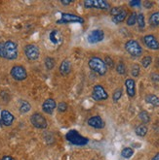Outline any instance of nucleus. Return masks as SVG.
Masks as SVG:
<instances>
[{
    "label": "nucleus",
    "mask_w": 159,
    "mask_h": 160,
    "mask_svg": "<svg viewBox=\"0 0 159 160\" xmlns=\"http://www.w3.org/2000/svg\"><path fill=\"white\" fill-rule=\"evenodd\" d=\"M18 45L11 40L3 42V54L2 58L8 60H15L18 58Z\"/></svg>",
    "instance_id": "obj_1"
},
{
    "label": "nucleus",
    "mask_w": 159,
    "mask_h": 160,
    "mask_svg": "<svg viewBox=\"0 0 159 160\" xmlns=\"http://www.w3.org/2000/svg\"><path fill=\"white\" fill-rule=\"evenodd\" d=\"M88 66L93 72L97 73L100 76H104L107 71V67L105 61L98 56H92L88 61Z\"/></svg>",
    "instance_id": "obj_2"
},
{
    "label": "nucleus",
    "mask_w": 159,
    "mask_h": 160,
    "mask_svg": "<svg viewBox=\"0 0 159 160\" xmlns=\"http://www.w3.org/2000/svg\"><path fill=\"white\" fill-rule=\"evenodd\" d=\"M65 139L74 146H85L88 144V138L82 136L76 130H69L65 135Z\"/></svg>",
    "instance_id": "obj_3"
},
{
    "label": "nucleus",
    "mask_w": 159,
    "mask_h": 160,
    "mask_svg": "<svg viewBox=\"0 0 159 160\" xmlns=\"http://www.w3.org/2000/svg\"><path fill=\"white\" fill-rule=\"evenodd\" d=\"M125 51L133 58H140L143 54V48L136 40H128L124 45Z\"/></svg>",
    "instance_id": "obj_4"
},
{
    "label": "nucleus",
    "mask_w": 159,
    "mask_h": 160,
    "mask_svg": "<svg viewBox=\"0 0 159 160\" xmlns=\"http://www.w3.org/2000/svg\"><path fill=\"white\" fill-rule=\"evenodd\" d=\"M84 18L78 15L72 13H62L60 20L57 21L58 24H68V23H83Z\"/></svg>",
    "instance_id": "obj_5"
},
{
    "label": "nucleus",
    "mask_w": 159,
    "mask_h": 160,
    "mask_svg": "<svg viewBox=\"0 0 159 160\" xmlns=\"http://www.w3.org/2000/svg\"><path fill=\"white\" fill-rule=\"evenodd\" d=\"M86 9H98V10H108L110 5L105 0H86L83 2Z\"/></svg>",
    "instance_id": "obj_6"
},
{
    "label": "nucleus",
    "mask_w": 159,
    "mask_h": 160,
    "mask_svg": "<svg viewBox=\"0 0 159 160\" xmlns=\"http://www.w3.org/2000/svg\"><path fill=\"white\" fill-rule=\"evenodd\" d=\"M25 54L26 56V58L31 61H35L39 58L40 56V50L39 48L34 44H29L25 47L24 49Z\"/></svg>",
    "instance_id": "obj_7"
},
{
    "label": "nucleus",
    "mask_w": 159,
    "mask_h": 160,
    "mask_svg": "<svg viewBox=\"0 0 159 160\" xmlns=\"http://www.w3.org/2000/svg\"><path fill=\"white\" fill-rule=\"evenodd\" d=\"M10 74H11V77L15 81H18V82L25 81L27 78L26 69L24 66H22V65H15V66H13L11 68Z\"/></svg>",
    "instance_id": "obj_8"
},
{
    "label": "nucleus",
    "mask_w": 159,
    "mask_h": 160,
    "mask_svg": "<svg viewBox=\"0 0 159 160\" xmlns=\"http://www.w3.org/2000/svg\"><path fill=\"white\" fill-rule=\"evenodd\" d=\"M30 122L31 124L37 128V129H45L48 126V121L40 112H34L30 117Z\"/></svg>",
    "instance_id": "obj_9"
},
{
    "label": "nucleus",
    "mask_w": 159,
    "mask_h": 160,
    "mask_svg": "<svg viewBox=\"0 0 159 160\" xmlns=\"http://www.w3.org/2000/svg\"><path fill=\"white\" fill-rule=\"evenodd\" d=\"M92 98L95 101H104L108 98V94L104 87L101 84H96L92 90Z\"/></svg>",
    "instance_id": "obj_10"
},
{
    "label": "nucleus",
    "mask_w": 159,
    "mask_h": 160,
    "mask_svg": "<svg viewBox=\"0 0 159 160\" xmlns=\"http://www.w3.org/2000/svg\"><path fill=\"white\" fill-rule=\"evenodd\" d=\"M143 42L145 46L149 50H152V51L159 50V41L156 39V37L154 35H151V34L145 35L143 38Z\"/></svg>",
    "instance_id": "obj_11"
},
{
    "label": "nucleus",
    "mask_w": 159,
    "mask_h": 160,
    "mask_svg": "<svg viewBox=\"0 0 159 160\" xmlns=\"http://www.w3.org/2000/svg\"><path fill=\"white\" fill-rule=\"evenodd\" d=\"M105 39V32L101 29H94L92 30L88 37H87V41L90 44H97L101 42Z\"/></svg>",
    "instance_id": "obj_12"
},
{
    "label": "nucleus",
    "mask_w": 159,
    "mask_h": 160,
    "mask_svg": "<svg viewBox=\"0 0 159 160\" xmlns=\"http://www.w3.org/2000/svg\"><path fill=\"white\" fill-rule=\"evenodd\" d=\"M87 124L95 129H102L105 127V121L100 116H94L88 118L87 120Z\"/></svg>",
    "instance_id": "obj_13"
},
{
    "label": "nucleus",
    "mask_w": 159,
    "mask_h": 160,
    "mask_svg": "<svg viewBox=\"0 0 159 160\" xmlns=\"http://www.w3.org/2000/svg\"><path fill=\"white\" fill-rule=\"evenodd\" d=\"M56 108H57V104H56V101L53 98H48L42 104V111L48 115H52Z\"/></svg>",
    "instance_id": "obj_14"
},
{
    "label": "nucleus",
    "mask_w": 159,
    "mask_h": 160,
    "mask_svg": "<svg viewBox=\"0 0 159 160\" xmlns=\"http://www.w3.org/2000/svg\"><path fill=\"white\" fill-rule=\"evenodd\" d=\"M0 118H1L2 123L5 126H11L13 124V122L15 120V117L13 116V114H11L10 112L7 110H3L0 114Z\"/></svg>",
    "instance_id": "obj_15"
},
{
    "label": "nucleus",
    "mask_w": 159,
    "mask_h": 160,
    "mask_svg": "<svg viewBox=\"0 0 159 160\" xmlns=\"http://www.w3.org/2000/svg\"><path fill=\"white\" fill-rule=\"evenodd\" d=\"M59 72L62 76H68V75L71 72V62L69 59L65 58L62 61L60 67H59Z\"/></svg>",
    "instance_id": "obj_16"
},
{
    "label": "nucleus",
    "mask_w": 159,
    "mask_h": 160,
    "mask_svg": "<svg viewBox=\"0 0 159 160\" xmlns=\"http://www.w3.org/2000/svg\"><path fill=\"white\" fill-rule=\"evenodd\" d=\"M126 92L129 97H134L136 95V82L133 79H127L125 81Z\"/></svg>",
    "instance_id": "obj_17"
},
{
    "label": "nucleus",
    "mask_w": 159,
    "mask_h": 160,
    "mask_svg": "<svg viewBox=\"0 0 159 160\" xmlns=\"http://www.w3.org/2000/svg\"><path fill=\"white\" fill-rule=\"evenodd\" d=\"M49 39H50L51 43L54 44V45H60L62 43V41H63L62 35L59 32V30H57V29H54V30H52L50 32Z\"/></svg>",
    "instance_id": "obj_18"
},
{
    "label": "nucleus",
    "mask_w": 159,
    "mask_h": 160,
    "mask_svg": "<svg viewBox=\"0 0 159 160\" xmlns=\"http://www.w3.org/2000/svg\"><path fill=\"white\" fill-rule=\"evenodd\" d=\"M145 102L147 103V104L151 105L154 108L159 107V97L154 95V94H148V95L145 96Z\"/></svg>",
    "instance_id": "obj_19"
},
{
    "label": "nucleus",
    "mask_w": 159,
    "mask_h": 160,
    "mask_svg": "<svg viewBox=\"0 0 159 160\" xmlns=\"http://www.w3.org/2000/svg\"><path fill=\"white\" fill-rule=\"evenodd\" d=\"M31 110V105L30 104L29 101L26 100H21L19 102V111L22 114H26Z\"/></svg>",
    "instance_id": "obj_20"
},
{
    "label": "nucleus",
    "mask_w": 159,
    "mask_h": 160,
    "mask_svg": "<svg viewBox=\"0 0 159 160\" xmlns=\"http://www.w3.org/2000/svg\"><path fill=\"white\" fill-rule=\"evenodd\" d=\"M148 23L152 27L159 26V11L153 12L148 18Z\"/></svg>",
    "instance_id": "obj_21"
},
{
    "label": "nucleus",
    "mask_w": 159,
    "mask_h": 160,
    "mask_svg": "<svg viewBox=\"0 0 159 160\" xmlns=\"http://www.w3.org/2000/svg\"><path fill=\"white\" fill-rule=\"evenodd\" d=\"M127 18V11L123 10L120 14H118L115 17H112V22H113L115 24H119L121 22H123L125 21V18Z\"/></svg>",
    "instance_id": "obj_22"
},
{
    "label": "nucleus",
    "mask_w": 159,
    "mask_h": 160,
    "mask_svg": "<svg viewBox=\"0 0 159 160\" xmlns=\"http://www.w3.org/2000/svg\"><path fill=\"white\" fill-rule=\"evenodd\" d=\"M135 132L139 137H145L147 134V127L145 124H140L136 127Z\"/></svg>",
    "instance_id": "obj_23"
},
{
    "label": "nucleus",
    "mask_w": 159,
    "mask_h": 160,
    "mask_svg": "<svg viewBox=\"0 0 159 160\" xmlns=\"http://www.w3.org/2000/svg\"><path fill=\"white\" fill-rule=\"evenodd\" d=\"M44 64H45V67L47 68V70H52L55 65H56V60L54 58H51V56H47L44 60Z\"/></svg>",
    "instance_id": "obj_24"
},
{
    "label": "nucleus",
    "mask_w": 159,
    "mask_h": 160,
    "mask_svg": "<svg viewBox=\"0 0 159 160\" xmlns=\"http://www.w3.org/2000/svg\"><path fill=\"white\" fill-rule=\"evenodd\" d=\"M137 23H138V26L141 30L145 29V16L143 13H140L137 15Z\"/></svg>",
    "instance_id": "obj_25"
},
{
    "label": "nucleus",
    "mask_w": 159,
    "mask_h": 160,
    "mask_svg": "<svg viewBox=\"0 0 159 160\" xmlns=\"http://www.w3.org/2000/svg\"><path fill=\"white\" fill-rule=\"evenodd\" d=\"M137 15L138 14L136 12H133L128 16L127 21H126V24L128 26H134L137 23Z\"/></svg>",
    "instance_id": "obj_26"
},
{
    "label": "nucleus",
    "mask_w": 159,
    "mask_h": 160,
    "mask_svg": "<svg viewBox=\"0 0 159 160\" xmlns=\"http://www.w3.org/2000/svg\"><path fill=\"white\" fill-rule=\"evenodd\" d=\"M139 118L141 119V121L143 122L144 124H146V123H148L149 121H151V117H149L148 112H145V111L140 112V114H139Z\"/></svg>",
    "instance_id": "obj_27"
},
{
    "label": "nucleus",
    "mask_w": 159,
    "mask_h": 160,
    "mask_svg": "<svg viewBox=\"0 0 159 160\" xmlns=\"http://www.w3.org/2000/svg\"><path fill=\"white\" fill-rule=\"evenodd\" d=\"M133 154H134V150L131 148H124L122 149V152H121V155H122L123 158H126V159L131 158L133 156Z\"/></svg>",
    "instance_id": "obj_28"
},
{
    "label": "nucleus",
    "mask_w": 159,
    "mask_h": 160,
    "mask_svg": "<svg viewBox=\"0 0 159 160\" xmlns=\"http://www.w3.org/2000/svg\"><path fill=\"white\" fill-rule=\"evenodd\" d=\"M123 95V90L122 88H117L113 91V94H112V100L113 102H118L120 100V98Z\"/></svg>",
    "instance_id": "obj_29"
},
{
    "label": "nucleus",
    "mask_w": 159,
    "mask_h": 160,
    "mask_svg": "<svg viewBox=\"0 0 159 160\" xmlns=\"http://www.w3.org/2000/svg\"><path fill=\"white\" fill-rule=\"evenodd\" d=\"M116 72L119 74V75H125L127 73V68L125 66V64L122 63V62H119L116 66Z\"/></svg>",
    "instance_id": "obj_30"
},
{
    "label": "nucleus",
    "mask_w": 159,
    "mask_h": 160,
    "mask_svg": "<svg viewBox=\"0 0 159 160\" xmlns=\"http://www.w3.org/2000/svg\"><path fill=\"white\" fill-rule=\"evenodd\" d=\"M151 62H152V58H151V56H149V55H145V58H143V59L141 61L144 68H147L149 65L151 64Z\"/></svg>",
    "instance_id": "obj_31"
},
{
    "label": "nucleus",
    "mask_w": 159,
    "mask_h": 160,
    "mask_svg": "<svg viewBox=\"0 0 159 160\" xmlns=\"http://www.w3.org/2000/svg\"><path fill=\"white\" fill-rule=\"evenodd\" d=\"M140 72H141V68H140V65L133 64L132 67H131V74H132V76L135 77V78L139 77Z\"/></svg>",
    "instance_id": "obj_32"
},
{
    "label": "nucleus",
    "mask_w": 159,
    "mask_h": 160,
    "mask_svg": "<svg viewBox=\"0 0 159 160\" xmlns=\"http://www.w3.org/2000/svg\"><path fill=\"white\" fill-rule=\"evenodd\" d=\"M57 108H58V111L60 112H64L68 111L69 106H68V104L65 102H60L59 104L57 105Z\"/></svg>",
    "instance_id": "obj_33"
},
{
    "label": "nucleus",
    "mask_w": 159,
    "mask_h": 160,
    "mask_svg": "<svg viewBox=\"0 0 159 160\" xmlns=\"http://www.w3.org/2000/svg\"><path fill=\"white\" fill-rule=\"evenodd\" d=\"M124 10V9L122 8V7H113V8H111L110 9V15L112 16V17H115V16H117L118 14H120L121 12H122Z\"/></svg>",
    "instance_id": "obj_34"
},
{
    "label": "nucleus",
    "mask_w": 159,
    "mask_h": 160,
    "mask_svg": "<svg viewBox=\"0 0 159 160\" xmlns=\"http://www.w3.org/2000/svg\"><path fill=\"white\" fill-rule=\"evenodd\" d=\"M105 63H106V65H107V67L108 66L109 68H112L114 66V61L112 60V58H109V56H106V58H105Z\"/></svg>",
    "instance_id": "obj_35"
},
{
    "label": "nucleus",
    "mask_w": 159,
    "mask_h": 160,
    "mask_svg": "<svg viewBox=\"0 0 159 160\" xmlns=\"http://www.w3.org/2000/svg\"><path fill=\"white\" fill-rule=\"evenodd\" d=\"M129 5L133 8H138V7H141L142 5V2L140 1V0H133V1H130L129 2Z\"/></svg>",
    "instance_id": "obj_36"
},
{
    "label": "nucleus",
    "mask_w": 159,
    "mask_h": 160,
    "mask_svg": "<svg viewBox=\"0 0 159 160\" xmlns=\"http://www.w3.org/2000/svg\"><path fill=\"white\" fill-rule=\"evenodd\" d=\"M143 5H144V7L146 8V9H151V8L153 7L154 3L151 2V1H145V2L143 3Z\"/></svg>",
    "instance_id": "obj_37"
},
{
    "label": "nucleus",
    "mask_w": 159,
    "mask_h": 160,
    "mask_svg": "<svg viewBox=\"0 0 159 160\" xmlns=\"http://www.w3.org/2000/svg\"><path fill=\"white\" fill-rule=\"evenodd\" d=\"M73 1L72 0H69V1H65V0H61V3L64 6H67V5H69L70 3H72Z\"/></svg>",
    "instance_id": "obj_38"
},
{
    "label": "nucleus",
    "mask_w": 159,
    "mask_h": 160,
    "mask_svg": "<svg viewBox=\"0 0 159 160\" xmlns=\"http://www.w3.org/2000/svg\"><path fill=\"white\" fill-rule=\"evenodd\" d=\"M1 160H15V159L12 156H10V155H5V156L2 157Z\"/></svg>",
    "instance_id": "obj_39"
},
{
    "label": "nucleus",
    "mask_w": 159,
    "mask_h": 160,
    "mask_svg": "<svg viewBox=\"0 0 159 160\" xmlns=\"http://www.w3.org/2000/svg\"><path fill=\"white\" fill-rule=\"evenodd\" d=\"M3 54V42H0V58H2Z\"/></svg>",
    "instance_id": "obj_40"
},
{
    "label": "nucleus",
    "mask_w": 159,
    "mask_h": 160,
    "mask_svg": "<svg viewBox=\"0 0 159 160\" xmlns=\"http://www.w3.org/2000/svg\"><path fill=\"white\" fill-rule=\"evenodd\" d=\"M151 160H159V152L158 153H156L153 157H152V159Z\"/></svg>",
    "instance_id": "obj_41"
},
{
    "label": "nucleus",
    "mask_w": 159,
    "mask_h": 160,
    "mask_svg": "<svg viewBox=\"0 0 159 160\" xmlns=\"http://www.w3.org/2000/svg\"><path fill=\"white\" fill-rule=\"evenodd\" d=\"M92 160H95V159H92Z\"/></svg>",
    "instance_id": "obj_42"
}]
</instances>
